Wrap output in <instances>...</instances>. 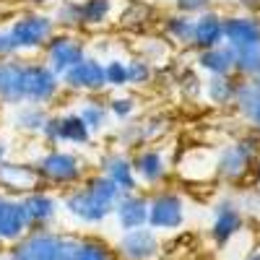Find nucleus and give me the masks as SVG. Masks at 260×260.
<instances>
[{"mask_svg": "<svg viewBox=\"0 0 260 260\" xmlns=\"http://www.w3.org/2000/svg\"><path fill=\"white\" fill-rule=\"evenodd\" d=\"M117 260H159L161 257V240L151 226L120 232V237L112 242Z\"/></svg>", "mask_w": 260, "mask_h": 260, "instance_id": "nucleus-14", "label": "nucleus"}, {"mask_svg": "<svg viewBox=\"0 0 260 260\" xmlns=\"http://www.w3.org/2000/svg\"><path fill=\"white\" fill-rule=\"evenodd\" d=\"M255 156H257V141L250 136L224 146L219 151V156H216V177L229 180V182L242 180L250 172Z\"/></svg>", "mask_w": 260, "mask_h": 260, "instance_id": "nucleus-10", "label": "nucleus"}, {"mask_svg": "<svg viewBox=\"0 0 260 260\" xmlns=\"http://www.w3.org/2000/svg\"><path fill=\"white\" fill-rule=\"evenodd\" d=\"M104 83L107 91H125L127 89V65L125 57L112 55L104 60Z\"/></svg>", "mask_w": 260, "mask_h": 260, "instance_id": "nucleus-33", "label": "nucleus"}, {"mask_svg": "<svg viewBox=\"0 0 260 260\" xmlns=\"http://www.w3.org/2000/svg\"><path fill=\"white\" fill-rule=\"evenodd\" d=\"M24 3H29L31 8H45L47 11V8H52L57 3V0H24Z\"/></svg>", "mask_w": 260, "mask_h": 260, "instance_id": "nucleus-38", "label": "nucleus"}, {"mask_svg": "<svg viewBox=\"0 0 260 260\" xmlns=\"http://www.w3.org/2000/svg\"><path fill=\"white\" fill-rule=\"evenodd\" d=\"M167 133V120L161 115H148L141 120H130L117 125L115 130V143L122 151H136L141 146H154Z\"/></svg>", "mask_w": 260, "mask_h": 260, "instance_id": "nucleus-11", "label": "nucleus"}, {"mask_svg": "<svg viewBox=\"0 0 260 260\" xmlns=\"http://www.w3.org/2000/svg\"><path fill=\"white\" fill-rule=\"evenodd\" d=\"M39 141L42 146H68L81 151V148H89L96 138L91 136V130L86 127V122L76 110H60V112H50Z\"/></svg>", "mask_w": 260, "mask_h": 260, "instance_id": "nucleus-4", "label": "nucleus"}, {"mask_svg": "<svg viewBox=\"0 0 260 260\" xmlns=\"http://www.w3.org/2000/svg\"><path fill=\"white\" fill-rule=\"evenodd\" d=\"M0 260H8V257H0Z\"/></svg>", "mask_w": 260, "mask_h": 260, "instance_id": "nucleus-43", "label": "nucleus"}, {"mask_svg": "<svg viewBox=\"0 0 260 260\" xmlns=\"http://www.w3.org/2000/svg\"><path fill=\"white\" fill-rule=\"evenodd\" d=\"M76 112L81 115V120L86 122V127L91 130V136L99 138L104 133H110V127L115 125L110 117V107H107V96L104 94H91V96H78Z\"/></svg>", "mask_w": 260, "mask_h": 260, "instance_id": "nucleus-20", "label": "nucleus"}, {"mask_svg": "<svg viewBox=\"0 0 260 260\" xmlns=\"http://www.w3.org/2000/svg\"><path fill=\"white\" fill-rule=\"evenodd\" d=\"M260 73V45L234 50V76L252 81Z\"/></svg>", "mask_w": 260, "mask_h": 260, "instance_id": "nucleus-32", "label": "nucleus"}, {"mask_svg": "<svg viewBox=\"0 0 260 260\" xmlns=\"http://www.w3.org/2000/svg\"><path fill=\"white\" fill-rule=\"evenodd\" d=\"M96 172H102L107 180H112L122 192L141 190L138 177H136V169H133V159H130V151L107 148L104 154L96 159Z\"/></svg>", "mask_w": 260, "mask_h": 260, "instance_id": "nucleus-15", "label": "nucleus"}, {"mask_svg": "<svg viewBox=\"0 0 260 260\" xmlns=\"http://www.w3.org/2000/svg\"><path fill=\"white\" fill-rule=\"evenodd\" d=\"M62 81V91L73 94V96H91V94H104L107 83H104V60L96 55H86L81 62H76L71 71H65L60 76Z\"/></svg>", "mask_w": 260, "mask_h": 260, "instance_id": "nucleus-7", "label": "nucleus"}, {"mask_svg": "<svg viewBox=\"0 0 260 260\" xmlns=\"http://www.w3.org/2000/svg\"><path fill=\"white\" fill-rule=\"evenodd\" d=\"M247 260H260V252H255V255H250Z\"/></svg>", "mask_w": 260, "mask_h": 260, "instance_id": "nucleus-42", "label": "nucleus"}, {"mask_svg": "<svg viewBox=\"0 0 260 260\" xmlns=\"http://www.w3.org/2000/svg\"><path fill=\"white\" fill-rule=\"evenodd\" d=\"M21 208H24L29 232L31 229H55L57 219H60V192L50 190V187H39L31 190L26 195H21Z\"/></svg>", "mask_w": 260, "mask_h": 260, "instance_id": "nucleus-9", "label": "nucleus"}, {"mask_svg": "<svg viewBox=\"0 0 260 260\" xmlns=\"http://www.w3.org/2000/svg\"><path fill=\"white\" fill-rule=\"evenodd\" d=\"M62 229H31L6 250L8 260H57Z\"/></svg>", "mask_w": 260, "mask_h": 260, "instance_id": "nucleus-8", "label": "nucleus"}, {"mask_svg": "<svg viewBox=\"0 0 260 260\" xmlns=\"http://www.w3.org/2000/svg\"><path fill=\"white\" fill-rule=\"evenodd\" d=\"M143 42H146V47H141L138 55L146 57L148 62L159 65V60H161V57L167 55V50H169V42H167V39H143Z\"/></svg>", "mask_w": 260, "mask_h": 260, "instance_id": "nucleus-35", "label": "nucleus"}, {"mask_svg": "<svg viewBox=\"0 0 260 260\" xmlns=\"http://www.w3.org/2000/svg\"><path fill=\"white\" fill-rule=\"evenodd\" d=\"M130 159H133V169H136V177L141 187H151L156 190L167 182L169 177V159L167 154L154 143V146H141L136 151H130Z\"/></svg>", "mask_w": 260, "mask_h": 260, "instance_id": "nucleus-13", "label": "nucleus"}, {"mask_svg": "<svg viewBox=\"0 0 260 260\" xmlns=\"http://www.w3.org/2000/svg\"><path fill=\"white\" fill-rule=\"evenodd\" d=\"M107 107H110V117L112 122L122 125V122H130L136 120L138 112H141V99L136 96V91H115L112 96H107Z\"/></svg>", "mask_w": 260, "mask_h": 260, "instance_id": "nucleus-29", "label": "nucleus"}, {"mask_svg": "<svg viewBox=\"0 0 260 260\" xmlns=\"http://www.w3.org/2000/svg\"><path fill=\"white\" fill-rule=\"evenodd\" d=\"M120 195L122 190L112 180H107L102 172H89L81 185L60 192V208L76 226L96 229L112 219Z\"/></svg>", "mask_w": 260, "mask_h": 260, "instance_id": "nucleus-1", "label": "nucleus"}, {"mask_svg": "<svg viewBox=\"0 0 260 260\" xmlns=\"http://www.w3.org/2000/svg\"><path fill=\"white\" fill-rule=\"evenodd\" d=\"M195 65L206 76H234V50L229 45L201 50L195 57Z\"/></svg>", "mask_w": 260, "mask_h": 260, "instance_id": "nucleus-24", "label": "nucleus"}, {"mask_svg": "<svg viewBox=\"0 0 260 260\" xmlns=\"http://www.w3.org/2000/svg\"><path fill=\"white\" fill-rule=\"evenodd\" d=\"M125 65H127V89L130 91L148 89V86L156 81V65L148 62L146 57L130 55V57H125Z\"/></svg>", "mask_w": 260, "mask_h": 260, "instance_id": "nucleus-30", "label": "nucleus"}, {"mask_svg": "<svg viewBox=\"0 0 260 260\" xmlns=\"http://www.w3.org/2000/svg\"><path fill=\"white\" fill-rule=\"evenodd\" d=\"M45 187L37 175V167L29 159H3L0 161V192L11 195V198H21L31 190Z\"/></svg>", "mask_w": 260, "mask_h": 260, "instance_id": "nucleus-12", "label": "nucleus"}, {"mask_svg": "<svg viewBox=\"0 0 260 260\" xmlns=\"http://www.w3.org/2000/svg\"><path fill=\"white\" fill-rule=\"evenodd\" d=\"M224 45V16L219 11H203L195 16V26H192V50L201 52V50H211V47H219Z\"/></svg>", "mask_w": 260, "mask_h": 260, "instance_id": "nucleus-19", "label": "nucleus"}, {"mask_svg": "<svg viewBox=\"0 0 260 260\" xmlns=\"http://www.w3.org/2000/svg\"><path fill=\"white\" fill-rule=\"evenodd\" d=\"M237 3H242V6H255V3H260V0H237Z\"/></svg>", "mask_w": 260, "mask_h": 260, "instance_id": "nucleus-40", "label": "nucleus"}, {"mask_svg": "<svg viewBox=\"0 0 260 260\" xmlns=\"http://www.w3.org/2000/svg\"><path fill=\"white\" fill-rule=\"evenodd\" d=\"M112 219H115L120 232L148 226V192H143V190L122 192L115 203Z\"/></svg>", "mask_w": 260, "mask_h": 260, "instance_id": "nucleus-16", "label": "nucleus"}, {"mask_svg": "<svg viewBox=\"0 0 260 260\" xmlns=\"http://www.w3.org/2000/svg\"><path fill=\"white\" fill-rule=\"evenodd\" d=\"M252 83H255V86H260V73H257V76L252 78Z\"/></svg>", "mask_w": 260, "mask_h": 260, "instance_id": "nucleus-41", "label": "nucleus"}, {"mask_svg": "<svg viewBox=\"0 0 260 260\" xmlns=\"http://www.w3.org/2000/svg\"><path fill=\"white\" fill-rule=\"evenodd\" d=\"M151 16V8L146 3H138V0H133V3H127L122 11H117V21H120V26H127V29H133V26H143L146 21Z\"/></svg>", "mask_w": 260, "mask_h": 260, "instance_id": "nucleus-34", "label": "nucleus"}, {"mask_svg": "<svg viewBox=\"0 0 260 260\" xmlns=\"http://www.w3.org/2000/svg\"><path fill=\"white\" fill-rule=\"evenodd\" d=\"M0 198H3V192H0Z\"/></svg>", "mask_w": 260, "mask_h": 260, "instance_id": "nucleus-44", "label": "nucleus"}, {"mask_svg": "<svg viewBox=\"0 0 260 260\" xmlns=\"http://www.w3.org/2000/svg\"><path fill=\"white\" fill-rule=\"evenodd\" d=\"M8 117V127L13 130L16 136H26V138H39L42 136V127H45L47 117H50V107H42V104H18L13 110H6Z\"/></svg>", "mask_w": 260, "mask_h": 260, "instance_id": "nucleus-17", "label": "nucleus"}, {"mask_svg": "<svg viewBox=\"0 0 260 260\" xmlns=\"http://www.w3.org/2000/svg\"><path fill=\"white\" fill-rule=\"evenodd\" d=\"M234 104L240 115L260 130V86H255L252 81H242L237 86V96H234Z\"/></svg>", "mask_w": 260, "mask_h": 260, "instance_id": "nucleus-27", "label": "nucleus"}, {"mask_svg": "<svg viewBox=\"0 0 260 260\" xmlns=\"http://www.w3.org/2000/svg\"><path fill=\"white\" fill-rule=\"evenodd\" d=\"M177 13H187V16H198L203 11H208L213 6V0H172Z\"/></svg>", "mask_w": 260, "mask_h": 260, "instance_id": "nucleus-36", "label": "nucleus"}, {"mask_svg": "<svg viewBox=\"0 0 260 260\" xmlns=\"http://www.w3.org/2000/svg\"><path fill=\"white\" fill-rule=\"evenodd\" d=\"M237 86H240V81L234 76H208L206 83H203V94L211 104L226 107V104H234Z\"/></svg>", "mask_w": 260, "mask_h": 260, "instance_id": "nucleus-28", "label": "nucleus"}, {"mask_svg": "<svg viewBox=\"0 0 260 260\" xmlns=\"http://www.w3.org/2000/svg\"><path fill=\"white\" fill-rule=\"evenodd\" d=\"M13 55H16V50H13V45H11L6 29H0V57H13Z\"/></svg>", "mask_w": 260, "mask_h": 260, "instance_id": "nucleus-37", "label": "nucleus"}, {"mask_svg": "<svg viewBox=\"0 0 260 260\" xmlns=\"http://www.w3.org/2000/svg\"><path fill=\"white\" fill-rule=\"evenodd\" d=\"M185 198L177 190L156 187L148 192V226L156 234L177 232L185 224Z\"/></svg>", "mask_w": 260, "mask_h": 260, "instance_id": "nucleus-5", "label": "nucleus"}, {"mask_svg": "<svg viewBox=\"0 0 260 260\" xmlns=\"http://www.w3.org/2000/svg\"><path fill=\"white\" fill-rule=\"evenodd\" d=\"M50 16L55 21L57 31H83L78 0H57V3L50 8Z\"/></svg>", "mask_w": 260, "mask_h": 260, "instance_id": "nucleus-31", "label": "nucleus"}, {"mask_svg": "<svg viewBox=\"0 0 260 260\" xmlns=\"http://www.w3.org/2000/svg\"><path fill=\"white\" fill-rule=\"evenodd\" d=\"M86 55H89V42H86V37L81 31H55L39 57L45 60L57 76H62L65 71H71L76 62H81Z\"/></svg>", "mask_w": 260, "mask_h": 260, "instance_id": "nucleus-6", "label": "nucleus"}, {"mask_svg": "<svg viewBox=\"0 0 260 260\" xmlns=\"http://www.w3.org/2000/svg\"><path fill=\"white\" fill-rule=\"evenodd\" d=\"M31 161L37 167L42 185L55 192L81 185L86 175L91 172V161L78 148H68V146H45Z\"/></svg>", "mask_w": 260, "mask_h": 260, "instance_id": "nucleus-2", "label": "nucleus"}, {"mask_svg": "<svg viewBox=\"0 0 260 260\" xmlns=\"http://www.w3.org/2000/svg\"><path fill=\"white\" fill-rule=\"evenodd\" d=\"M83 31H102L117 21V0H78Z\"/></svg>", "mask_w": 260, "mask_h": 260, "instance_id": "nucleus-23", "label": "nucleus"}, {"mask_svg": "<svg viewBox=\"0 0 260 260\" xmlns=\"http://www.w3.org/2000/svg\"><path fill=\"white\" fill-rule=\"evenodd\" d=\"M26 232H29V224H26L24 208H21V201L11 198V195H3L0 198V245L11 247Z\"/></svg>", "mask_w": 260, "mask_h": 260, "instance_id": "nucleus-18", "label": "nucleus"}, {"mask_svg": "<svg viewBox=\"0 0 260 260\" xmlns=\"http://www.w3.org/2000/svg\"><path fill=\"white\" fill-rule=\"evenodd\" d=\"M76 260H117L115 245L94 232H78Z\"/></svg>", "mask_w": 260, "mask_h": 260, "instance_id": "nucleus-26", "label": "nucleus"}, {"mask_svg": "<svg viewBox=\"0 0 260 260\" xmlns=\"http://www.w3.org/2000/svg\"><path fill=\"white\" fill-rule=\"evenodd\" d=\"M245 219H242V211L240 206H237L234 201H221V203H216L213 208V221H211V240L224 247L232 237L242 229Z\"/></svg>", "mask_w": 260, "mask_h": 260, "instance_id": "nucleus-21", "label": "nucleus"}, {"mask_svg": "<svg viewBox=\"0 0 260 260\" xmlns=\"http://www.w3.org/2000/svg\"><path fill=\"white\" fill-rule=\"evenodd\" d=\"M224 45L232 50L260 45V21L252 16H224Z\"/></svg>", "mask_w": 260, "mask_h": 260, "instance_id": "nucleus-22", "label": "nucleus"}, {"mask_svg": "<svg viewBox=\"0 0 260 260\" xmlns=\"http://www.w3.org/2000/svg\"><path fill=\"white\" fill-rule=\"evenodd\" d=\"M8 156H11V141L0 136V161H3V159H8Z\"/></svg>", "mask_w": 260, "mask_h": 260, "instance_id": "nucleus-39", "label": "nucleus"}, {"mask_svg": "<svg viewBox=\"0 0 260 260\" xmlns=\"http://www.w3.org/2000/svg\"><path fill=\"white\" fill-rule=\"evenodd\" d=\"M192 26H195V16L187 13H169L161 18V37L169 42V45H177V47H190L192 45Z\"/></svg>", "mask_w": 260, "mask_h": 260, "instance_id": "nucleus-25", "label": "nucleus"}, {"mask_svg": "<svg viewBox=\"0 0 260 260\" xmlns=\"http://www.w3.org/2000/svg\"><path fill=\"white\" fill-rule=\"evenodd\" d=\"M55 31H57V26H55L50 11H45V8L21 11L6 26V34L11 39L16 55H24V57H39Z\"/></svg>", "mask_w": 260, "mask_h": 260, "instance_id": "nucleus-3", "label": "nucleus"}]
</instances>
